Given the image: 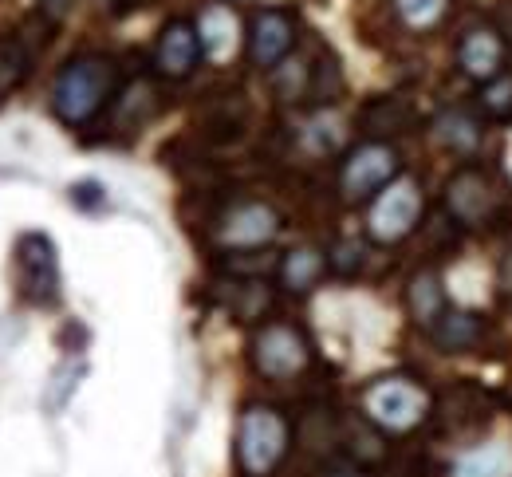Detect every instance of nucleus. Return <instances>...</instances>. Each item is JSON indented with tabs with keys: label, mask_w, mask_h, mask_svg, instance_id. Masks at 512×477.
<instances>
[{
	"label": "nucleus",
	"mask_w": 512,
	"mask_h": 477,
	"mask_svg": "<svg viewBox=\"0 0 512 477\" xmlns=\"http://www.w3.org/2000/svg\"><path fill=\"white\" fill-rule=\"evenodd\" d=\"M71 4H75V0H40V8H44L52 20H64L67 12H71Z\"/></svg>",
	"instance_id": "nucleus-29"
},
{
	"label": "nucleus",
	"mask_w": 512,
	"mask_h": 477,
	"mask_svg": "<svg viewBox=\"0 0 512 477\" xmlns=\"http://www.w3.org/2000/svg\"><path fill=\"white\" fill-rule=\"evenodd\" d=\"M71 202L91 209V205L103 202V186H99V182H79V186H71Z\"/></svg>",
	"instance_id": "nucleus-28"
},
{
	"label": "nucleus",
	"mask_w": 512,
	"mask_h": 477,
	"mask_svg": "<svg viewBox=\"0 0 512 477\" xmlns=\"http://www.w3.org/2000/svg\"><path fill=\"white\" fill-rule=\"evenodd\" d=\"M426 410H430L426 387H418L414 379H402V375H390V379L371 383L367 395H363L367 422H375L379 430H390V434L414 430L426 418Z\"/></svg>",
	"instance_id": "nucleus-3"
},
{
	"label": "nucleus",
	"mask_w": 512,
	"mask_h": 477,
	"mask_svg": "<svg viewBox=\"0 0 512 477\" xmlns=\"http://www.w3.org/2000/svg\"><path fill=\"white\" fill-rule=\"evenodd\" d=\"M327 265L339 276H355L367 265V245H363V241H339V245L327 253Z\"/></svg>",
	"instance_id": "nucleus-26"
},
{
	"label": "nucleus",
	"mask_w": 512,
	"mask_h": 477,
	"mask_svg": "<svg viewBox=\"0 0 512 477\" xmlns=\"http://www.w3.org/2000/svg\"><path fill=\"white\" fill-rule=\"evenodd\" d=\"M398 178V154L386 142H363L347 154L343 170H339V186L347 202H367L375 198L383 186Z\"/></svg>",
	"instance_id": "nucleus-5"
},
{
	"label": "nucleus",
	"mask_w": 512,
	"mask_h": 477,
	"mask_svg": "<svg viewBox=\"0 0 512 477\" xmlns=\"http://www.w3.org/2000/svg\"><path fill=\"white\" fill-rule=\"evenodd\" d=\"M434 135L457 154H473L481 146V123L469 111H442L438 123H434Z\"/></svg>",
	"instance_id": "nucleus-18"
},
{
	"label": "nucleus",
	"mask_w": 512,
	"mask_h": 477,
	"mask_svg": "<svg viewBox=\"0 0 512 477\" xmlns=\"http://www.w3.org/2000/svg\"><path fill=\"white\" fill-rule=\"evenodd\" d=\"M430 336H434V343L442 351H473L477 343L485 340V324H481L477 312H453V308H446L438 316V324L430 328Z\"/></svg>",
	"instance_id": "nucleus-14"
},
{
	"label": "nucleus",
	"mask_w": 512,
	"mask_h": 477,
	"mask_svg": "<svg viewBox=\"0 0 512 477\" xmlns=\"http://www.w3.org/2000/svg\"><path fill=\"white\" fill-rule=\"evenodd\" d=\"M276 75H272V83H276V91H280V99L284 103H296V99H304V91L312 87V68H304L300 60H288V64H276Z\"/></svg>",
	"instance_id": "nucleus-23"
},
{
	"label": "nucleus",
	"mask_w": 512,
	"mask_h": 477,
	"mask_svg": "<svg viewBox=\"0 0 512 477\" xmlns=\"http://www.w3.org/2000/svg\"><path fill=\"white\" fill-rule=\"evenodd\" d=\"M323 269H327V257H323L320 249L304 245V249H292L288 257H280V269L276 273H280L288 292H312L320 284Z\"/></svg>",
	"instance_id": "nucleus-15"
},
{
	"label": "nucleus",
	"mask_w": 512,
	"mask_h": 477,
	"mask_svg": "<svg viewBox=\"0 0 512 477\" xmlns=\"http://www.w3.org/2000/svg\"><path fill=\"white\" fill-rule=\"evenodd\" d=\"M272 269H280V257L268 253V249H233L225 257V273L229 276H245V280H260Z\"/></svg>",
	"instance_id": "nucleus-21"
},
{
	"label": "nucleus",
	"mask_w": 512,
	"mask_h": 477,
	"mask_svg": "<svg viewBox=\"0 0 512 477\" xmlns=\"http://www.w3.org/2000/svg\"><path fill=\"white\" fill-rule=\"evenodd\" d=\"M16 273H20V288L32 304H56L60 300V261H56L52 237L24 233L16 241Z\"/></svg>",
	"instance_id": "nucleus-7"
},
{
	"label": "nucleus",
	"mask_w": 512,
	"mask_h": 477,
	"mask_svg": "<svg viewBox=\"0 0 512 477\" xmlns=\"http://www.w3.org/2000/svg\"><path fill=\"white\" fill-rule=\"evenodd\" d=\"M201 60V36L197 28L186 20H170L158 36V48H154V68L162 71L166 79H186Z\"/></svg>",
	"instance_id": "nucleus-11"
},
{
	"label": "nucleus",
	"mask_w": 512,
	"mask_h": 477,
	"mask_svg": "<svg viewBox=\"0 0 512 477\" xmlns=\"http://www.w3.org/2000/svg\"><path fill=\"white\" fill-rule=\"evenodd\" d=\"M28 68H32V56H28L24 40H16V36H0V95L12 91V87H20L24 75H28Z\"/></svg>",
	"instance_id": "nucleus-20"
},
{
	"label": "nucleus",
	"mask_w": 512,
	"mask_h": 477,
	"mask_svg": "<svg viewBox=\"0 0 512 477\" xmlns=\"http://www.w3.org/2000/svg\"><path fill=\"white\" fill-rule=\"evenodd\" d=\"M296 44V20L284 8H264L249 28V56L256 68H276Z\"/></svg>",
	"instance_id": "nucleus-9"
},
{
	"label": "nucleus",
	"mask_w": 512,
	"mask_h": 477,
	"mask_svg": "<svg viewBox=\"0 0 512 477\" xmlns=\"http://www.w3.org/2000/svg\"><path fill=\"white\" fill-rule=\"evenodd\" d=\"M280 233V213L264 202H241L233 205L217 221V241L225 249H264Z\"/></svg>",
	"instance_id": "nucleus-8"
},
{
	"label": "nucleus",
	"mask_w": 512,
	"mask_h": 477,
	"mask_svg": "<svg viewBox=\"0 0 512 477\" xmlns=\"http://www.w3.org/2000/svg\"><path fill=\"white\" fill-rule=\"evenodd\" d=\"M327 477H371V474H363V470H331Z\"/></svg>",
	"instance_id": "nucleus-31"
},
{
	"label": "nucleus",
	"mask_w": 512,
	"mask_h": 477,
	"mask_svg": "<svg viewBox=\"0 0 512 477\" xmlns=\"http://www.w3.org/2000/svg\"><path fill=\"white\" fill-rule=\"evenodd\" d=\"M446 8H449V0H394V12H398L402 24L414 28V32L434 28V24L446 16Z\"/></svg>",
	"instance_id": "nucleus-22"
},
{
	"label": "nucleus",
	"mask_w": 512,
	"mask_h": 477,
	"mask_svg": "<svg viewBox=\"0 0 512 477\" xmlns=\"http://www.w3.org/2000/svg\"><path fill=\"white\" fill-rule=\"evenodd\" d=\"M237 4H245V0H237Z\"/></svg>",
	"instance_id": "nucleus-32"
},
{
	"label": "nucleus",
	"mask_w": 512,
	"mask_h": 477,
	"mask_svg": "<svg viewBox=\"0 0 512 477\" xmlns=\"http://www.w3.org/2000/svg\"><path fill=\"white\" fill-rule=\"evenodd\" d=\"M402 119H406V115L398 111V103H394V99H383V103H375V107H371V111L363 115V123H367L371 131H379V135L394 131V127H398Z\"/></svg>",
	"instance_id": "nucleus-27"
},
{
	"label": "nucleus",
	"mask_w": 512,
	"mask_h": 477,
	"mask_svg": "<svg viewBox=\"0 0 512 477\" xmlns=\"http://www.w3.org/2000/svg\"><path fill=\"white\" fill-rule=\"evenodd\" d=\"M481 107L493 119H512V75L501 71L497 79L481 83Z\"/></svg>",
	"instance_id": "nucleus-25"
},
{
	"label": "nucleus",
	"mask_w": 512,
	"mask_h": 477,
	"mask_svg": "<svg viewBox=\"0 0 512 477\" xmlns=\"http://www.w3.org/2000/svg\"><path fill=\"white\" fill-rule=\"evenodd\" d=\"M221 300L225 308L237 316V320H260L264 308H268V288L260 280H245V276H233L221 284Z\"/></svg>",
	"instance_id": "nucleus-16"
},
{
	"label": "nucleus",
	"mask_w": 512,
	"mask_h": 477,
	"mask_svg": "<svg viewBox=\"0 0 512 477\" xmlns=\"http://www.w3.org/2000/svg\"><path fill=\"white\" fill-rule=\"evenodd\" d=\"M422 186L406 174H398L390 186H383L375 198H371V213H367V233L371 241L379 245H398L406 241L418 221H422Z\"/></svg>",
	"instance_id": "nucleus-4"
},
{
	"label": "nucleus",
	"mask_w": 512,
	"mask_h": 477,
	"mask_svg": "<svg viewBox=\"0 0 512 477\" xmlns=\"http://www.w3.org/2000/svg\"><path fill=\"white\" fill-rule=\"evenodd\" d=\"M512 454L505 446H477L469 454H461V462L453 466V477H509Z\"/></svg>",
	"instance_id": "nucleus-19"
},
{
	"label": "nucleus",
	"mask_w": 512,
	"mask_h": 477,
	"mask_svg": "<svg viewBox=\"0 0 512 477\" xmlns=\"http://www.w3.org/2000/svg\"><path fill=\"white\" fill-rule=\"evenodd\" d=\"M304 146H308L312 154H331V150H339V146H343V123H339L335 115H316V119L308 123V131H304Z\"/></svg>",
	"instance_id": "nucleus-24"
},
{
	"label": "nucleus",
	"mask_w": 512,
	"mask_h": 477,
	"mask_svg": "<svg viewBox=\"0 0 512 477\" xmlns=\"http://www.w3.org/2000/svg\"><path fill=\"white\" fill-rule=\"evenodd\" d=\"M410 312L422 328L438 324V316L446 312V288H442L438 273H418L410 280Z\"/></svg>",
	"instance_id": "nucleus-17"
},
{
	"label": "nucleus",
	"mask_w": 512,
	"mask_h": 477,
	"mask_svg": "<svg viewBox=\"0 0 512 477\" xmlns=\"http://www.w3.org/2000/svg\"><path fill=\"white\" fill-rule=\"evenodd\" d=\"M446 205L461 225H485L497 209V190L481 170H461L449 178Z\"/></svg>",
	"instance_id": "nucleus-10"
},
{
	"label": "nucleus",
	"mask_w": 512,
	"mask_h": 477,
	"mask_svg": "<svg viewBox=\"0 0 512 477\" xmlns=\"http://www.w3.org/2000/svg\"><path fill=\"white\" fill-rule=\"evenodd\" d=\"M115 83H119V75L107 56H79L60 71V79L52 87V107L67 127H83L111 103Z\"/></svg>",
	"instance_id": "nucleus-1"
},
{
	"label": "nucleus",
	"mask_w": 512,
	"mask_h": 477,
	"mask_svg": "<svg viewBox=\"0 0 512 477\" xmlns=\"http://www.w3.org/2000/svg\"><path fill=\"white\" fill-rule=\"evenodd\" d=\"M197 36H201V52L221 64L241 44V20H237V12L229 4H209L201 12V20H197Z\"/></svg>",
	"instance_id": "nucleus-13"
},
{
	"label": "nucleus",
	"mask_w": 512,
	"mask_h": 477,
	"mask_svg": "<svg viewBox=\"0 0 512 477\" xmlns=\"http://www.w3.org/2000/svg\"><path fill=\"white\" fill-rule=\"evenodd\" d=\"M501 292H509L512 296V249L501 257Z\"/></svg>",
	"instance_id": "nucleus-30"
},
{
	"label": "nucleus",
	"mask_w": 512,
	"mask_h": 477,
	"mask_svg": "<svg viewBox=\"0 0 512 477\" xmlns=\"http://www.w3.org/2000/svg\"><path fill=\"white\" fill-rule=\"evenodd\" d=\"M457 64L477 83L497 79L505 71V40H501V32L497 28H473L457 48Z\"/></svg>",
	"instance_id": "nucleus-12"
},
{
	"label": "nucleus",
	"mask_w": 512,
	"mask_h": 477,
	"mask_svg": "<svg viewBox=\"0 0 512 477\" xmlns=\"http://www.w3.org/2000/svg\"><path fill=\"white\" fill-rule=\"evenodd\" d=\"M253 363L264 379H296L312 363L308 340L292 324H264L253 340Z\"/></svg>",
	"instance_id": "nucleus-6"
},
{
	"label": "nucleus",
	"mask_w": 512,
	"mask_h": 477,
	"mask_svg": "<svg viewBox=\"0 0 512 477\" xmlns=\"http://www.w3.org/2000/svg\"><path fill=\"white\" fill-rule=\"evenodd\" d=\"M292 430L276 407H249L237 426V462L249 477H268L288 454Z\"/></svg>",
	"instance_id": "nucleus-2"
}]
</instances>
